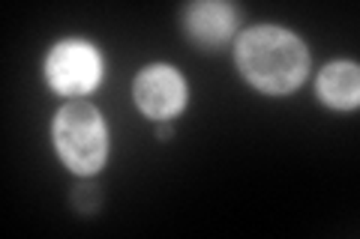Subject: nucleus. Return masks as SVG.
<instances>
[{"instance_id": "f257e3e1", "label": "nucleus", "mask_w": 360, "mask_h": 239, "mask_svg": "<svg viewBox=\"0 0 360 239\" xmlns=\"http://www.w3.org/2000/svg\"><path fill=\"white\" fill-rule=\"evenodd\" d=\"M234 63L255 90L267 96H288L307 81L309 48L288 27L258 25L238 36Z\"/></svg>"}, {"instance_id": "f03ea898", "label": "nucleus", "mask_w": 360, "mask_h": 239, "mask_svg": "<svg viewBox=\"0 0 360 239\" xmlns=\"http://www.w3.org/2000/svg\"><path fill=\"white\" fill-rule=\"evenodd\" d=\"M51 138L58 158L78 177H94L108 158V126L96 105L72 99L54 114Z\"/></svg>"}, {"instance_id": "7ed1b4c3", "label": "nucleus", "mask_w": 360, "mask_h": 239, "mask_svg": "<svg viewBox=\"0 0 360 239\" xmlns=\"http://www.w3.org/2000/svg\"><path fill=\"white\" fill-rule=\"evenodd\" d=\"M103 54L87 39H63L45 57V78L49 87L60 96H87L103 81Z\"/></svg>"}, {"instance_id": "20e7f679", "label": "nucleus", "mask_w": 360, "mask_h": 239, "mask_svg": "<svg viewBox=\"0 0 360 239\" xmlns=\"http://www.w3.org/2000/svg\"><path fill=\"white\" fill-rule=\"evenodd\" d=\"M189 87L186 78L168 63H150L135 75L132 81V102L144 117L156 123H168L186 108Z\"/></svg>"}, {"instance_id": "39448f33", "label": "nucleus", "mask_w": 360, "mask_h": 239, "mask_svg": "<svg viewBox=\"0 0 360 239\" xmlns=\"http://www.w3.org/2000/svg\"><path fill=\"white\" fill-rule=\"evenodd\" d=\"M180 27L193 45L213 51L231 39L234 27H238V9L222 0H195V4L184 6Z\"/></svg>"}, {"instance_id": "423d86ee", "label": "nucleus", "mask_w": 360, "mask_h": 239, "mask_svg": "<svg viewBox=\"0 0 360 239\" xmlns=\"http://www.w3.org/2000/svg\"><path fill=\"white\" fill-rule=\"evenodd\" d=\"M315 93L336 111H354L360 105V69L352 60H333L319 72Z\"/></svg>"}, {"instance_id": "0eeeda50", "label": "nucleus", "mask_w": 360, "mask_h": 239, "mask_svg": "<svg viewBox=\"0 0 360 239\" xmlns=\"http://www.w3.org/2000/svg\"><path fill=\"white\" fill-rule=\"evenodd\" d=\"M172 126H168V123H160V126H156V138H160V141H168V138H172Z\"/></svg>"}]
</instances>
